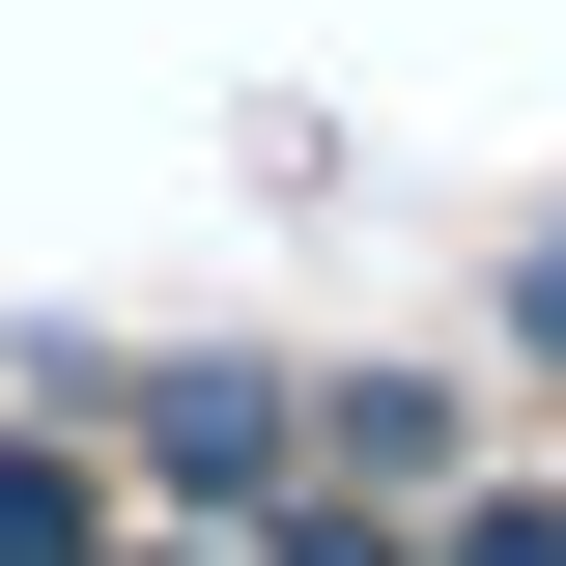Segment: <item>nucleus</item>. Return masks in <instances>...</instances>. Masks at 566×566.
<instances>
[{
	"label": "nucleus",
	"mask_w": 566,
	"mask_h": 566,
	"mask_svg": "<svg viewBox=\"0 0 566 566\" xmlns=\"http://www.w3.org/2000/svg\"><path fill=\"white\" fill-rule=\"evenodd\" d=\"M0 566H85V482H57V453H0Z\"/></svg>",
	"instance_id": "nucleus-1"
},
{
	"label": "nucleus",
	"mask_w": 566,
	"mask_h": 566,
	"mask_svg": "<svg viewBox=\"0 0 566 566\" xmlns=\"http://www.w3.org/2000/svg\"><path fill=\"white\" fill-rule=\"evenodd\" d=\"M453 566H566V510H482V538H453Z\"/></svg>",
	"instance_id": "nucleus-2"
}]
</instances>
